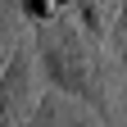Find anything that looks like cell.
Returning <instances> with one entry per match:
<instances>
[{
  "mask_svg": "<svg viewBox=\"0 0 127 127\" xmlns=\"http://www.w3.org/2000/svg\"><path fill=\"white\" fill-rule=\"evenodd\" d=\"M41 59L50 77L59 86H68L77 95H91L100 100V55L86 32H77L73 23H59V18H45V41H41Z\"/></svg>",
  "mask_w": 127,
  "mask_h": 127,
  "instance_id": "cell-1",
  "label": "cell"
}]
</instances>
